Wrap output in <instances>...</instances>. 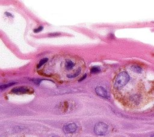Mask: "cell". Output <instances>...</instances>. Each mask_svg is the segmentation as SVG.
<instances>
[{
	"label": "cell",
	"mask_w": 154,
	"mask_h": 137,
	"mask_svg": "<svg viewBox=\"0 0 154 137\" xmlns=\"http://www.w3.org/2000/svg\"><path fill=\"white\" fill-rule=\"evenodd\" d=\"M130 69L132 72H134L136 74H141V73H142V71H143L140 67H139L138 66H135V65L131 66Z\"/></svg>",
	"instance_id": "7"
},
{
	"label": "cell",
	"mask_w": 154,
	"mask_h": 137,
	"mask_svg": "<svg viewBox=\"0 0 154 137\" xmlns=\"http://www.w3.org/2000/svg\"><path fill=\"white\" fill-rule=\"evenodd\" d=\"M130 80V76L126 71H121L118 73L113 80L112 90L116 92L123 88Z\"/></svg>",
	"instance_id": "2"
},
{
	"label": "cell",
	"mask_w": 154,
	"mask_h": 137,
	"mask_svg": "<svg viewBox=\"0 0 154 137\" xmlns=\"http://www.w3.org/2000/svg\"><path fill=\"white\" fill-rule=\"evenodd\" d=\"M53 137H55V136H53Z\"/></svg>",
	"instance_id": "14"
},
{
	"label": "cell",
	"mask_w": 154,
	"mask_h": 137,
	"mask_svg": "<svg viewBox=\"0 0 154 137\" xmlns=\"http://www.w3.org/2000/svg\"><path fill=\"white\" fill-rule=\"evenodd\" d=\"M99 71V69L98 67L96 66H93L91 68V73H96Z\"/></svg>",
	"instance_id": "9"
},
{
	"label": "cell",
	"mask_w": 154,
	"mask_h": 137,
	"mask_svg": "<svg viewBox=\"0 0 154 137\" xmlns=\"http://www.w3.org/2000/svg\"><path fill=\"white\" fill-rule=\"evenodd\" d=\"M94 132L97 135H105L108 133V126L104 123H98L94 126Z\"/></svg>",
	"instance_id": "3"
},
{
	"label": "cell",
	"mask_w": 154,
	"mask_h": 137,
	"mask_svg": "<svg viewBox=\"0 0 154 137\" xmlns=\"http://www.w3.org/2000/svg\"><path fill=\"white\" fill-rule=\"evenodd\" d=\"M77 126L75 123H69L63 127V130L66 133H72L76 131Z\"/></svg>",
	"instance_id": "4"
},
{
	"label": "cell",
	"mask_w": 154,
	"mask_h": 137,
	"mask_svg": "<svg viewBox=\"0 0 154 137\" xmlns=\"http://www.w3.org/2000/svg\"><path fill=\"white\" fill-rule=\"evenodd\" d=\"M150 137H154V134H152V135L150 136Z\"/></svg>",
	"instance_id": "13"
},
{
	"label": "cell",
	"mask_w": 154,
	"mask_h": 137,
	"mask_svg": "<svg viewBox=\"0 0 154 137\" xmlns=\"http://www.w3.org/2000/svg\"><path fill=\"white\" fill-rule=\"evenodd\" d=\"M48 61V58H44L43 59H42L40 62L37 65V68H40L41 66L43 65V64H45L46 62H47Z\"/></svg>",
	"instance_id": "8"
},
{
	"label": "cell",
	"mask_w": 154,
	"mask_h": 137,
	"mask_svg": "<svg viewBox=\"0 0 154 137\" xmlns=\"http://www.w3.org/2000/svg\"><path fill=\"white\" fill-rule=\"evenodd\" d=\"M86 75H87L86 74L84 75V76H83V77H82L81 78V79H79V81H82V80H84V78L86 77Z\"/></svg>",
	"instance_id": "12"
},
{
	"label": "cell",
	"mask_w": 154,
	"mask_h": 137,
	"mask_svg": "<svg viewBox=\"0 0 154 137\" xmlns=\"http://www.w3.org/2000/svg\"><path fill=\"white\" fill-rule=\"evenodd\" d=\"M15 83H8V84H7L1 85L0 88H1V89H4V88H8V87H9V86H11V85H13V84H15Z\"/></svg>",
	"instance_id": "10"
},
{
	"label": "cell",
	"mask_w": 154,
	"mask_h": 137,
	"mask_svg": "<svg viewBox=\"0 0 154 137\" xmlns=\"http://www.w3.org/2000/svg\"><path fill=\"white\" fill-rule=\"evenodd\" d=\"M45 66L43 72L47 76L52 75L57 80H61L78 77L85 68L82 59L78 56L69 55L57 56Z\"/></svg>",
	"instance_id": "1"
},
{
	"label": "cell",
	"mask_w": 154,
	"mask_h": 137,
	"mask_svg": "<svg viewBox=\"0 0 154 137\" xmlns=\"http://www.w3.org/2000/svg\"><path fill=\"white\" fill-rule=\"evenodd\" d=\"M30 90L29 88H26V87H24V86H21V87H17L15 88H13L11 91V92L13 93L14 94H26L29 92Z\"/></svg>",
	"instance_id": "5"
},
{
	"label": "cell",
	"mask_w": 154,
	"mask_h": 137,
	"mask_svg": "<svg viewBox=\"0 0 154 137\" xmlns=\"http://www.w3.org/2000/svg\"><path fill=\"white\" fill-rule=\"evenodd\" d=\"M42 30H43V27H42V26H40V27H39L38 28L35 29V30H34V31L35 33H38V32L41 31Z\"/></svg>",
	"instance_id": "11"
},
{
	"label": "cell",
	"mask_w": 154,
	"mask_h": 137,
	"mask_svg": "<svg viewBox=\"0 0 154 137\" xmlns=\"http://www.w3.org/2000/svg\"><path fill=\"white\" fill-rule=\"evenodd\" d=\"M95 91H96V94L98 95H99L102 97H103V98H108V97L107 92L106 91V90L103 88H102L101 86H97L95 89Z\"/></svg>",
	"instance_id": "6"
}]
</instances>
